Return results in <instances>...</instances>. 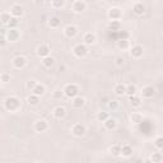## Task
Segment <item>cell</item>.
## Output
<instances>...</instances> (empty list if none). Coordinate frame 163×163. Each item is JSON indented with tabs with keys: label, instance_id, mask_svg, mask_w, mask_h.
<instances>
[{
	"label": "cell",
	"instance_id": "45",
	"mask_svg": "<svg viewBox=\"0 0 163 163\" xmlns=\"http://www.w3.org/2000/svg\"><path fill=\"white\" fill-rule=\"evenodd\" d=\"M135 163H144V160H143V159H136Z\"/></svg>",
	"mask_w": 163,
	"mask_h": 163
},
{
	"label": "cell",
	"instance_id": "9",
	"mask_svg": "<svg viewBox=\"0 0 163 163\" xmlns=\"http://www.w3.org/2000/svg\"><path fill=\"white\" fill-rule=\"evenodd\" d=\"M155 96V88L152 86H147L141 89V97L143 98H153Z\"/></svg>",
	"mask_w": 163,
	"mask_h": 163
},
{
	"label": "cell",
	"instance_id": "5",
	"mask_svg": "<svg viewBox=\"0 0 163 163\" xmlns=\"http://www.w3.org/2000/svg\"><path fill=\"white\" fill-rule=\"evenodd\" d=\"M143 54H144V49H143V46L140 45H134L130 47V55L134 57V59H140L143 56Z\"/></svg>",
	"mask_w": 163,
	"mask_h": 163
},
{
	"label": "cell",
	"instance_id": "7",
	"mask_svg": "<svg viewBox=\"0 0 163 163\" xmlns=\"http://www.w3.org/2000/svg\"><path fill=\"white\" fill-rule=\"evenodd\" d=\"M9 13H10L12 17H14V18H19V17H22V15H23L24 10H23V8L20 7L19 4H13V5L10 7Z\"/></svg>",
	"mask_w": 163,
	"mask_h": 163
},
{
	"label": "cell",
	"instance_id": "21",
	"mask_svg": "<svg viewBox=\"0 0 163 163\" xmlns=\"http://www.w3.org/2000/svg\"><path fill=\"white\" fill-rule=\"evenodd\" d=\"M108 29L111 32H120L121 29V23H120V20H110V23H108Z\"/></svg>",
	"mask_w": 163,
	"mask_h": 163
},
{
	"label": "cell",
	"instance_id": "18",
	"mask_svg": "<svg viewBox=\"0 0 163 163\" xmlns=\"http://www.w3.org/2000/svg\"><path fill=\"white\" fill-rule=\"evenodd\" d=\"M133 12L136 14V15H143L145 13V5L143 3H135L134 7H133Z\"/></svg>",
	"mask_w": 163,
	"mask_h": 163
},
{
	"label": "cell",
	"instance_id": "4",
	"mask_svg": "<svg viewBox=\"0 0 163 163\" xmlns=\"http://www.w3.org/2000/svg\"><path fill=\"white\" fill-rule=\"evenodd\" d=\"M26 65H27V59L24 56L18 55V56H15L13 59V66L15 69H23Z\"/></svg>",
	"mask_w": 163,
	"mask_h": 163
},
{
	"label": "cell",
	"instance_id": "26",
	"mask_svg": "<svg viewBox=\"0 0 163 163\" xmlns=\"http://www.w3.org/2000/svg\"><path fill=\"white\" fill-rule=\"evenodd\" d=\"M130 118H131V122H134V124H140V122H143V115L140 112H133Z\"/></svg>",
	"mask_w": 163,
	"mask_h": 163
},
{
	"label": "cell",
	"instance_id": "11",
	"mask_svg": "<svg viewBox=\"0 0 163 163\" xmlns=\"http://www.w3.org/2000/svg\"><path fill=\"white\" fill-rule=\"evenodd\" d=\"M37 55L41 59H45V57L50 56V47L47 45H39L37 47Z\"/></svg>",
	"mask_w": 163,
	"mask_h": 163
},
{
	"label": "cell",
	"instance_id": "13",
	"mask_svg": "<svg viewBox=\"0 0 163 163\" xmlns=\"http://www.w3.org/2000/svg\"><path fill=\"white\" fill-rule=\"evenodd\" d=\"M64 33H65V36L68 38H74L78 34V28L75 26H73V24H69V26H66L64 28Z\"/></svg>",
	"mask_w": 163,
	"mask_h": 163
},
{
	"label": "cell",
	"instance_id": "46",
	"mask_svg": "<svg viewBox=\"0 0 163 163\" xmlns=\"http://www.w3.org/2000/svg\"><path fill=\"white\" fill-rule=\"evenodd\" d=\"M144 163H153V162H152V160H150V158H149V159H147V160H144Z\"/></svg>",
	"mask_w": 163,
	"mask_h": 163
},
{
	"label": "cell",
	"instance_id": "10",
	"mask_svg": "<svg viewBox=\"0 0 163 163\" xmlns=\"http://www.w3.org/2000/svg\"><path fill=\"white\" fill-rule=\"evenodd\" d=\"M121 17H122V10L120 8L115 7V8H111L108 10V18L111 20H120Z\"/></svg>",
	"mask_w": 163,
	"mask_h": 163
},
{
	"label": "cell",
	"instance_id": "30",
	"mask_svg": "<svg viewBox=\"0 0 163 163\" xmlns=\"http://www.w3.org/2000/svg\"><path fill=\"white\" fill-rule=\"evenodd\" d=\"M110 153H111L112 155H115V157L121 155V145H118V144L112 145V147L110 148Z\"/></svg>",
	"mask_w": 163,
	"mask_h": 163
},
{
	"label": "cell",
	"instance_id": "43",
	"mask_svg": "<svg viewBox=\"0 0 163 163\" xmlns=\"http://www.w3.org/2000/svg\"><path fill=\"white\" fill-rule=\"evenodd\" d=\"M115 61H116V65H117V66H122V65H124V61H125V60H124V57L118 56V57H116Z\"/></svg>",
	"mask_w": 163,
	"mask_h": 163
},
{
	"label": "cell",
	"instance_id": "32",
	"mask_svg": "<svg viewBox=\"0 0 163 163\" xmlns=\"http://www.w3.org/2000/svg\"><path fill=\"white\" fill-rule=\"evenodd\" d=\"M107 118H110V116H108V112H106V111H101L97 113V120L99 122H105Z\"/></svg>",
	"mask_w": 163,
	"mask_h": 163
},
{
	"label": "cell",
	"instance_id": "16",
	"mask_svg": "<svg viewBox=\"0 0 163 163\" xmlns=\"http://www.w3.org/2000/svg\"><path fill=\"white\" fill-rule=\"evenodd\" d=\"M71 105H73V107H75V108H82V107L86 105V98L82 97V96H78V97L73 98Z\"/></svg>",
	"mask_w": 163,
	"mask_h": 163
},
{
	"label": "cell",
	"instance_id": "41",
	"mask_svg": "<svg viewBox=\"0 0 163 163\" xmlns=\"http://www.w3.org/2000/svg\"><path fill=\"white\" fill-rule=\"evenodd\" d=\"M63 96H64V91H60V89H56V91H54V93H52V97H54L55 99H60Z\"/></svg>",
	"mask_w": 163,
	"mask_h": 163
},
{
	"label": "cell",
	"instance_id": "42",
	"mask_svg": "<svg viewBox=\"0 0 163 163\" xmlns=\"http://www.w3.org/2000/svg\"><path fill=\"white\" fill-rule=\"evenodd\" d=\"M107 106H108V108H110V110H112V111H113V110H116V108L118 107V102L112 99V101H110L108 103H107Z\"/></svg>",
	"mask_w": 163,
	"mask_h": 163
},
{
	"label": "cell",
	"instance_id": "25",
	"mask_svg": "<svg viewBox=\"0 0 163 163\" xmlns=\"http://www.w3.org/2000/svg\"><path fill=\"white\" fill-rule=\"evenodd\" d=\"M115 93H116L117 96L126 94V86H125V84H122V83L116 84V87H115Z\"/></svg>",
	"mask_w": 163,
	"mask_h": 163
},
{
	"label": "cell",
	"instance_id": "2",
	"mask_svg": "<svg viewBox=\"0 0 163 163\" xmlns=\"http://www.w3.org/2000/svg\"><path fill=\"white\" fill-rule=\"evenodd\" d=\"M63 91H64V94H65L68 98H71V99L79 96V87H78L76 84H74V83L66 84Z\"/></svg>",
	"mask_w": 163,
	"mask_h": 163
},
{
	"label": "cell",
	"instance_id": "6",
	"mask_svg": "<svg viewBox=\"0 0 163 163\" xmlns=\"http://www.w3.org/2000/svg\"><path fill=\"white\" fill-rule=\"evenodd\" d=\"M71 133L75 136H83L87 133V129H86V126L83 124H75L71 128Z\"/></svg>",
	"mask_w": 163,
	"mask_h": 163
},
{
	"label": "cell",
	"instance_id": "36",
	"mask_svg": "<svg viewBox=\"0 0 163 163\" xmlns=\"http://www.w3.org/2000/svg\"><path fill=\"white\" fill-rule=\"evenodd\" d=\"M129 32H126V31H120V32H117V37H118V39L117 41H125V39H129Z\"/></svg>",
	"mask_w": 163,
	"mask_h": 163
},
{
	"label": "cell",
	"instance_id": "37",
	"mask_svg": "<svg viewBox=\"0 0 163 163\" xmlns=\"http://www.w3.org/2000/svg\"><path fill=\"white\" fill-rule=\"evenodd\" d=\"M38 83H36V80H28L27 82V84H26V88L28 89V91H31V92H33V89L36 88V86H37Z\"/></svg>",
	"mask_w": 163,
	"mask_h": 163
},
{
	"label": "cell",
	"instance_id": "15",
	"mask_svg": "<svg viewBox=\"0 0 163 163\" xmlns=\"http://www.w3.org/2000/svg\"><path fill=\"white\" fill-rule=\"evenodd\" d=\"M66 116V108L63 107V106H57L55 110H54V117L57 118V120H61Z\"/></svg>",
	"mask_w": 163,
	"mask_h": 163
},
{
	"label": "cell",
	"instance_id": "14",
	"mask_svg": "<svg viewBox=\"0 0 163 163\" xmlns=\"http://www.w3.org/2000/svg\"><path fill=\"white\" fill-rule=\"evenodd\" d=\"M87 8V3L86 2H82V0H76V2L73 3V10L76 13H82L84 12Z\"/></svg>",
	"mask_w": 163,
	"mask_h": 163
},
{
	"label": "cell",
	"instance_id": "1",
	"mask_svg": "<svg viewBox=\"0 0 163 163\" xmlns=\"http://www.w3.org/2000/svg\"><path fill=\"white\" fill-rule=\"evenodd\" d=\"M4 107L9 112H17L20 108V99L15 96H10L4 101Z\"/></svg>",
	"mask_w": 163,
	"mask_h": 163
},
{
	"label": "cell",
	"instance_id": "12",
	"mask_svg": "<svg viewBox=\"0 0 163 163\" xmlns=\"http://www.w3.org/2000/svg\"><path fill=\"white\" fill-rule=\"evenodd\" d=\"M20 37V32L15 28V29H8V33H7V38L8 41H10V42H17V41L19 39Z\"/></svg>",
	"mask_w": 163,
	"mask_h": 163
},
{
	"label": "cell",
	"instance_id": "31",
	"mask_svg": "<svg viewBox=\"0 0 163 163\" xmlns=\"http://www.w3.org/2000/svg\"><path fill=\"white\" fill-rule=\"evenodd\" d=\"M150 160H152L153 163H160V162L163 160V154H162V153H159V152H155V153H153V154H152Z\"/></svg>",
	"mask_w": 163,
	"mask_h": 163
},
{
	"label": "cell",
	"instance_id": "44",
	"mask_svg": "<svg viewBox=\"0 0 163 163\" xmlns=\"http://www.w3.org/2000/svg\"><path fill=\"white\" fill-rule=\"evenodd\" d=\"M7 37L5 36H2V38H0V46H2V47H4L5 46V44H7Z\"/></svg>",
	"mask_w": 163,
	"mask_h": 163
},
{
	"label": "cell",
	"instance_id": "17",
	"mask_svg": "<svg viewBox=\"0 0 163 163\" xmlns=\"http://www.w3.org/2000/svg\"><path fill=\"white\" fill-rule=\"evenodd\" d=\"M96 39H97V37H96V34H94V33H92V32L86 33V34H84V38H83V41H84V45H87V46L93 45V44L96 42Z\"/></svg>",
	"mask_w": 163,
	"mask_h": 163
},
{
	"label": "cell",
	"instance_id": "20",
	"mask_svg": "<svg viewBox=\"0 0 163 163\" xmlns=\"http://www.w3.org/2000/svg\"><path fill=\"white\" fill-rule=\"evenodd\" d=\"M105 128H106L107 130H115V129L117 128V121H116V118H112V117L107 118V120L105 121Z\"/></svg>",
	"mask_w": 163,
	"mask_h": 163
},
{
	"label": "cell",
	"instance_id": "27",
	"mask_svg": "<svg viewBox=\"0 0 163 163\" xmlns=\"http://www.w3.org/2000/svg\"><path fill=\"white\" fill-rule=\"evenodd\" d=\"M54 64H55V60H54V57H51V56H47V57H45V59H42V65L45 66V68H52L54 66Z\"/></svg>",
	"mask_w": 163,
	"mask_h": 163
},
{
	"label": "cell",
	"instance_id": "33",
	"mask_svg": "<svg viewBox=\"0 0 163 163\" xmlns=\"http://www.w3.org/2000/svg\"><path fill=\"white\" fill-rule=\"evenodd\" d=\"M129 46H130V42H129V39H125V41H117V47L120 49V50H126V49H129Z\"/></svg>",
	"mask_w": 163,
	"mask_h": 163
},
{
	"label": "cell",
	"instance_id": "40",
	"mask_svg": "<svg viewBox=\"0 0 163 163\" xmlns=\"http://www.w3.org/2000/svg\"><path fill=\"white\" fill-rule=\"evenodd\" d=\"M0 79H2L3 83H8V82H10V74L7 71H3L2 75H0Z\"/></svg>",
	"mask_w": 163,
	"mask_h": 163
},
{
	"label": "cell",
	"instance_id": "3",
	"mask_svg": "<svg viewBox=\"0 0 163 163\" xmlns=\"http://www.w3.org/2000/svg\"><path fill=\"white\" fill-rule=\"evenodd\" d=\"M73 54H74L76 57H79V59L84 57V56L88 54V47H87V45H84V44H78V45H75L74 49H73Z\"/></svg>",
	"mask_w": 163,
	"mask_h": 163
},
{
	"label": "cell",
	"instance_id": "23",
	"mask_svg": "<svg viewBox=\"0 0 163 163\" xmlns=\"http://www.w3.org/2000/svg\"><path fill=\"white\" fill-rule=\"evenodd\" d=\"M129 102H130V105H131L133 107H139V106L141 105V98L135 94V96L129 97Z\"/></svg>",
	"mask_w": 163,
	"mask_h": 163
},
{
	"label": "cell",
	"instance_id": "19",
	"mask_svg": "<svg viewBox=\"0 0 163 163\" xmlns=\"http://www.w3.org/2000/svg\"><path fill=\"white\" fill-rule=\"evenodd\" d=\"M60 24H61V19L57 17V15H52L50 19H49V26L51 27V28H59L60 27Z\"/></svg>",
	"mask_w": 163,
	"mask_h": 163
},
{
	"label": "cell",
	"instance_id": "38",
	"mask_svg": "<svg viewBox=\"0 0 163 163\" xmlns=\"http://www.w3.org/2000/svg\"><path fill=\"white\" fill-rule=\"evenodd\" d=\"M64 5H65L64 0H54V2L51 3V7H52V8H63Z\"/></svg>",
	"mask_w": 163,
	"mask_h": 163
},
{
	"label": "cell",
	"instance_id": "24",
	"mask_svg": "<svg viewBox=\"0 0 163 163\" xmlns=\"http://www.w3.org/2000/svg\"><path fill=\"white\" fill-rule=\"evenodd\" d=\"M10 19H12V15L8 12H3L2 14H0V20H2V24H4V26H8Z\"/></svg>",
	"mask_w": 163,
	"mask_h": 163
},
{
	"label": "cell",
	"instance_id": "34",
	"mask_svg": "<svg viewBox=\"0 0 163 163\" xmlns=\"http://www.w3.org/2000/svg\"><path fill=\"white\" fill-rule=\"evenodd\" d=\"M154 147L159 150H163V136H157L154 139Z\"/></svg>",
	"mask_w": 163,
	"mask_h": 163
},
{
	"label": "cell",
	"instance_id": "39",
	"mask_svg": "<svg viewBox=\"0 0 163 163\" xmlns=\"http://www.w3.org/2000/svg\"><path fill=\"white\" fill-rule=\"evenodd\" d=\"M17 26H18V18H14V17H12L10 22L8 23V27H9V29H15V28H17Z\"/></svg>",
	"mask_w": 163,
	"mask_h": 163
},
{
	"label": "cell",
	"instance_id": "22",
	"mask_svg": "<svg viewBox=\"0 0 163 163\" xmlns=\"http://www.w3.org/2000/svg\"><path fill=\"white\" fill-rule=\"evenodd\" d=\"M133 154V147L129 145V144H125L121 147V155L124 157H130Z\"/></svg>",
	"mask_w": 163,
	"mask_h": 163
},
{
	"label": "cell",
	"instance_id": "35",
	"mask_svg": "<svg viewBox=\"0 0 163 163\" xmlns=\"http://www.w3.org/2000/svg\"><path fill=\"white\" fill-rule=\"evenodd\" d=\"M126 94H128L129 97L135 96V94H136V87H135L134 84H128V86H126Z\"/></svg>",
	"mask_w": 163,
	"mask_h": 163
},
{
	"label": "cell",
	"instance_id": "29",
	"mask_svg": "<svg viewBox=\"0 0 163 163\" xmlns=\"http://www.w3.org/2000/svg\"><path fill=\"white\" fill-rule=\"evenodd\" d=\"M27 101H28V103L31 106H36V105H38V102H39V97L36 96V94H29Z\"/></svg>",
	"mask_w": 163,
	"mask_h": 163
},
{
	"label": "cell",
	"instance_id": "8",
	"mask_svg": "<svg viewBox=\"0 0 163 163\" xmlns=\"http://www.w3.org/2000/svg\"><path fill=\"white\" fill-rule=\"evenodd\" d=\"M49 129V122L45 120H38L34 122V130L37 133H45Z\"/></svg>",
	"mask_w": 163,
	"mask_h": 163
},
{
	"label": "cell",
	"instance_id": "28",
	"mask_svg": "<svg viewBox=\"0 0 163 163\" xmlns=\"http://www.w3.org/2000/svg\"><path fill=\"white\" fill-rule=\"evenodd\" d=\"M44 93H45V86H42V84H37L36 88H34L33 92H32V94H36V96H38V97H41Z\"/></svg>",
	"mask_w": 163,
	"mask_h": 163
}]
</instances>
